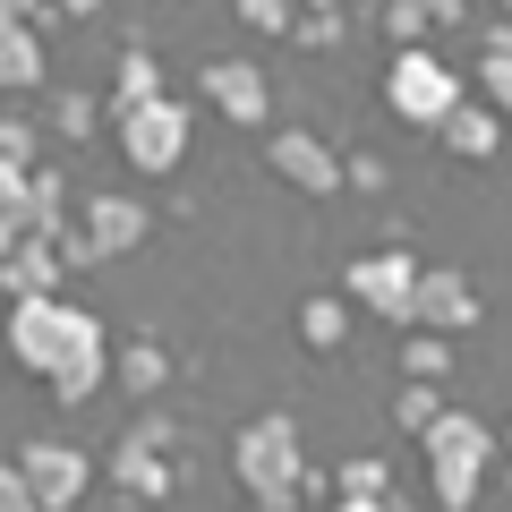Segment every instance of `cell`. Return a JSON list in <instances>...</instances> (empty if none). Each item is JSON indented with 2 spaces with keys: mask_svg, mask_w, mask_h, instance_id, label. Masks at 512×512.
I'll return each instance as SVG.
<instances>
[{
  "mask_svg": "<svg viewBox=\"0 0 512 512\" xmlns=\"http://www.w3.org/2000/svg\"><path fill=\"white\" fill-rule=\"evenodd\" d=\"M18 470H26V487H35L43 512H77V495L94 487V461L77 453V444H60V436H26Z\"/></svg>",
  "mask_w": 512,
  "mask_h": 512,
  "instance_id": "obj_6",
  "label": "cell"
},
{
  "mask_svg": "<svg viewBox=\"0 0 512 512\" xmlns=\"http://www.w3.org/2000/svg\"><path fill=\"white\" fill-rule=\"evenodd\" d=\"M197 86H205V103H214L222 120H239V128H256L265 111H274V77L256 69V60H239V52L231 60H205Z\"/></svg>",
  "mask_w": 512,
  "mask_h": 512,
  "instance_id": "obj_10",
  "label": "cell"
},
{
  "mask_svg": "<svg viewBox=\"0 0 512 512\" xmlns=\"http://www.w3.org/2000/svg\"><path fill=\"white\" fill-rule=\"evenodd\" d=\"M35 86H43V35L0 26V94H35Z\"/></svg>",
  "mask_w": 512,
  "mask_h": 512,
  "instance_id": "obj_17",
  "label": "cell"
},
{
  "mask_svg": "<svg viewBox=\"0 0 512 512\" xmlns=\"http://www.w3.org/2000/svg\"><path fill=\"white\" fill-rule=\"evenodd\" d=\"M325 512H376V495H325Z\"/></svg>",
  "mask_w": 512,
  "mask_h": 512,
  "instance_id": "obj_36",
  "label": "cell"
},
{
  "mask_svg": "<svg viewBox=\"0 0 512 512\" xmlns=\"http://www.w3.org/2000/svg\"><path fill=\"white\" fill-rule=\"evenodd\" d=\"M478 60H512V18H495V26H487V52H478Z\"/></svg>",
  "mask_w": 512,
  "mask_h": 512,
  "instance_id": "obj_34",
  "label": "cell"
},
{
  "mask_svg": "<svg viewBox=\"0 0 512 512\" xmlns=\"http://www.w3.org/2000/svg\"><path fill=\"white\" fill-rule=\"evenodd\" d=\"M376 512H419V504H410V495H393V487H384V495H376Z\"/></svg>",
  "mask_w": 512,
  "mask_h": 512,
  "instance_id": "obj_38",
  "label": "cell"
},
{
  "mask_svg": "<svg viewBox=\"0 0 512 512\" xmlns=\"http://www.w3.org/2000/svg\"><path fill=\"white\" fill-rule=\"evenodd\" d=\"M384 26H393V52H419V43H427V18L410 9V0H393V9H384Z\"/></svg>",
  "mask_w": 512,
  "mask_h": 512,
  "instance_id": "obj_30",
  "label": "cell"
},
{
  "mask_svg": "<svg viewBox=\"0 0 512 512\" xmlns=\"http://www.w3.org/2000/svg\"><path fill=\"white\" fill-rule=\"evenodd\" d=\"M427 478H436V504L444 512H470L478 487H487V470H427Z\"/></svg>",
  "mask_w": 512,
  "mask_h": 512,
  "instance_id": "obj_24",
  "label": "cell"
},
{
  "mask_svg": "<svg viewBox=\"0 0 512 512\" xmlns=\"http://www.w3.org/2000/svg\"><path fill=\"white\" fill-rule=\"evenodd\" d=\"M308 9H342V0H308Z\"/></svg>",
  "mask_w": 512,
  "mask_h": 512,
  "instance_id": "obj_41",
  "label": "cell"
},
{
  "mask_svg": "<svg viewBox=\"0 0 512 512\" xmlns=\"http://www.w3.org/2000/svg\"><path fill=\"white\" fill-rule=\"evenodd\" d=\"M163 376H171L163 342H128L120 350V384H128V393H163Z\"/></svg>",
  "mask_w": 512,
  "mask_h": 512,
  "instance_id": "obj_20",
  "label": "cell"
},
{
  "mask_svg": "<svg viewBox=\"0 0 512 512\" xmlns=\"http://www.w3.org/2000/svg\"><path fill=\"white\" fill-rule=\"evenodd\" d=\"M231 470H239V487L256 495V512H299V504H316V495H333V478H316L308 453H299L291 410H256L231 436Z\"/></svg>",
  "mask_w": 512,
  "mask_h": 512,
  "instance_id": "obj_1",
  "label": "cell"
},
{
  "mask_svg": "<svg viewBox=\"0 0 512 512\" xmlns=\"http://www.w3.org/2000/svg\"><path fill=\"white\" fill-rule=\"evenodd\" d=\"M393 478H384V461H342V478H333V495H384Z\"/></svg>",
  "mask_w": 512,
  "mask_h": 512,
  "instance_id": "obj_28",
  "label": "cell"
},
{
  "mask_svg": "<svg viewBox=\"0 0 512 512\" xmlns=\"http://www.w3.org/2000/svg\"><path fill=\"white\" fill-rule=\"evenodd\" d=\"M410 9H419L427 26H453V18H461V0H410Z\"/></svg>",
  "mask_w": 512,
  "mask_h": 512,
  "instance_id": "obj_35",
  "label": "cell"
},
{
  "mask_svg": "<svg viewBox=\"0 0 512 512\" xmlns=\"http://www.w3.org/2000/svg\"><path fill=\"white\" fill-rule=\"evenodd\" d=\"M111 128H120V154H128V171H180L197 111H188V103H171V94H154V103L120 111Z\"/></svg>",
  "mask_w": 512,
  "mask_h": 512,
  "instance_id": "obj_4",
  "label": "cell"
},
{
  "mask_svg": "<svg viewBox=\"0 0 512 512\" xmlns=\"http://www.w3.org/2000/svg\"><path fill=\"white\" fill-rule=\"evenodd\" d=\"M265 171L291 180L299 197H333V188H342V154H333L316 128H274V137H265Z\"/></svg>",
  "mask_w": 512,
  "mask_h": 512,
  "instance_id": "obj_7",
  "label": "cell"
},
{
  "mask_svg": "<svg viewBox=\"0 0 512 512\" xmlns=\"http://www.w3.org/2000/svg\"><path fill=\"white\" fill-rule=\"evenodd\" d=\"M291 43H308V52H333V43H342V9H299V18H291Z\"/></svg>",
  "mask_w": 512,
  "mask_h": 512,
  "instance_id": "obj_22",
  "label": "cell"
},
{
  "mask_svg": "<svg viewBox=\"0 0 512 512\" xmlns=\"http://www.w3.org/2000/svg\"><path fill=\"white\" fill-rule=\"evenodd\" d=\"M52 128H60V137L77 146V137L94 128V94H60V103H52Z\"/></svg>",
  "mask_w": 512,
  "mask_h": 512,
  "instance_id": "obj_27",
  "label": "cell"
},
{
  "mask_svg": "<svg viewBox=\"0 0 512 512\" xmlns=\"http://www.w3.org/2000/svg\"><path fill=\"white\" fill-rule=\"evenodd\" d=\"M436 137H444L453 154H470V163H487V154L504 146V120H495V111L478 103V94H461V103L444 111V128H436Z\"/></svg>",
  "mask_w": 512,
  "mask_h": 512,
  "instance_id": "obj_14",
  "label": "cell"
},
{
  "mask_svg": "<svg viewBox=\"0 0 512 512\" xmlns=\"http://www.w3.org/2000/svg\"><path fill=\"white\" fill-rule=\"evenodd\" d=\"M444 367H453V350H444V333H427V325H402V376L436 384Z\"/></svg>",
  "mask_w": 512,
  "mask_h": 512,
  "instance_id": "obj_19",
  "label": "cell"
},
{
  "mask_svg": "<svg viewBox=\"0 0 512 512\" xmlns=\"http://www.w3.org/2000/svg\"><path fill=\"white\" fill-rule=\"evenodd\" d=\"M342 291H350V308L384 316V325H410V291H419V256H410V248H367V256H350Z\"/></svg>",
  "mask_w": 512,
  "mask_h": 512,
  "instance_id": "obj_5",
  "label": "cell"
},
{
  "mask_svg": "<svg viewBox=\"0 0 512 512\" xmlns=\"http://www.w3.org/2000/svg\"><path fill=\"white\" fill-rule=\"evenodd\" d=\"M478 103L512 128V60H478Z\"/></svg>",
  "mask_w": 512,
  "mask_h": 512,
  "instance_id": "obj_23",
  "label": "cell"
},
{
  "mask_svg": "<svg viewBox=\"0 0 512 512\" xmlns=\"http://www.w3.org/2000/svg\"><path fill=\"white\" fill-rule=\"evenodd\" d=\"M461 94H470V86L453 77V60H436L427 43L384 60V111H393V120H410V128H444V111H453Z\"/></svg>",
  "mask_w": 512,
  "mask_h": 512,
  "instance_id": "obj_3",
  "label": "cell"
},
{
  "mask_svg": "<svg viewBox=\"0 0 512 512\" xmlns=\"http://www.w3.org/2000/svg\"><path fill=\"white\" fill-rule=\"evenodd\" d=\"M495 444H504V453H512V410H504V427H495Z\"/></svg>",
  "mask_w": 512,
  "mask_h": 512,
  "instance_id": "obj_40",
  "label": "cell"
},
{
  "mask_svg": "<svg viewBox=\"0 0 512 512\" xmlns=\"http://www.w3.org/2000/svg\"><path fill=\"white\" fill-rule=\"evenodd\" d=\"M0 512H43V504H35V487H26V470H18V461H0Z\"/></svg>",
  "mask_w": 512,
  "mask_h": 512,
  "instance_id": "obj_31",
  "label": "cell"
},
{
  "mask_svg": "<svg viewBox=\"0 0 512 512\" xmlns=\"http://www.w3.org/2000/svg\"><path fill=\"white\" fill-rule=\"evenodd\" d=\"M111 478H120V487L137 495V504H163V495L180 487V470H171V461L154 453V444H137V436H120V444H111Z\"/></svg>",
  "mask_w": 512,
  "mask_h": 512,
  "instance_id": "obj_13",
  "label": "cell"
},
{
  "mask_svg": "<svg viewBox=\"0 0 512 512\" xmlns=\"http://www.w3.org/2000/svg\"><path fill=\"white\" fill-rule=\"evenodd\" d=\"M291 0H239V26H248V35H291Z\"/></svg>",
  "mask_w": 512,
  "mask_h": 512,
  "instance_id": "obj_25",
  "label": "cell"
},
{
  "mask_svg": "<svg viewBox=\"0 0 512 512\" xmlns=\"http://www.w3.org/2000/svg\"><path fill=\"white\" fill-rule=\"evenodd\" d=\"M103 376H111V350L103 342H86V350H69V359H60L52 367V376H43V384H52V402H94V393H103Z\"/></svg>",
  "mask_w": 512,
  "mask_h": 512,
  "instance_id": "obj_15",
  "label": "cell"
},
{
  "mask_svg": "<svg viewBox=\"0 0 512 512\" xmlns=\"http://www.w3.org/2000/svg\"><path fill=\"white\" fill-rule=\"evenodd\" d=\"M86 231H94V248H103V256H120V248H137V239L154 231V214H146V197H128V188H103V197L86 205Z\"/></svg>",
  "mask_w": 512,
  "mask_h": 512,
  "instance_id": "obj_12",
  "label": "cell"
},
{
  "mask_svg": "<svg viewBox=\"0 0 512 512\" xmlns=\"http://www.w3.org/2000/svg\"><path fill=\"white\" fill-rule=\"evenodd\" d=\"M436 410H444V402H436V384H419V376H410L402 393H393V427H402V436H419V427L436 419Z\"/></svg>",
  "mask_w": 512,
  "mask_h": 512,
  "instance_id": "obj_21",
  "label": "cell"
},
{
  "mask_svg": "<svg viewBox=\"0 0 512 512\" xmlns=\"http://www.w3.org/2000/svg\"><path fill=\"white\" fill-rule=\"evenodd\" d=\"M299 342H308V350H342V342H350V308H342L333 291L299 299Z\"/></svg>",
  "mask_w": 512,
  "mask_h": 512,
  "instance_id": "obj_18",
  "label": "cell"
},
{
  "mask_svg": "<svg viewBox=\"0 0 512 512\" xmlns=\"http://www.w3.org/2000/svg\"><path fill=\"white\" fill-rule=\"evenodd\" d=\"M60 282H69V265H60L52 239H18L0 256V299H52Z\"/></svg>",
  "mask_w": 512,
  "mask_h": 512,
  "instance_id": "obj_11",
  "label": "cell"
},
{
  "mask_svg": "<svg viewBox=\"0 0 512 512\" xmlns=\"http://www.w3.org/2000/svg\"><path fill=\"white\" fill-rule=\"evenodd\" d=\"M154 94H163V60H154L146 43H128L120 69H111V120H120V111H137V103H154Z\"/></svg>",
  "mask_w": 512,
  "mask_h": 512,
  "instance_id": "obj_16",
  "label": "cell"
},
{
  "mask_svg": "<svg viewBox=\"0 0 512 512\" xmlns=\"http://www.w3.org/2000/svg\"><path fill=\"white\" fill-rule=\"evenodd\" d=\"M60 18H94V9H103V0H52Z\"/></svg>",
  "mask_w": 512,
  "mask_h": 512,
  "instance_id": "obj_37",
  "label": "cell"
},
{
  "mask_svg": "<svg viewBox=\"0 0 512 512\" xmlns=\"http://www.w3.org/2000/svg\"><path fill=\"white\" fill-rule=\"evenodd\" d=\"M0 154L9 163H35V120L26 111H0Z\"/></svg>",
  "mask_w": 512,
  "mask_h": 512,
  "instance_id": "obj_29",
  "label": "cell"
},
{
  "mask_svg": "<svg viewBox=\"0 0 512 512\" xmlns=\"http://www.w3.org/2000/svg\"><path fill=\"white\" fill-rule=\"evenodd\" d=\"M26 171L35 163H9V154H0V214L18 222V205H26Z\"/></svg>",
  "mask_w": 512,
  "mask_h": 512,
  "instance_id": "obj_32",
  "label": "cell"
},
{
  "mask_svg": "<svg viewBox=\"0 0 512 512\" xmlns=\"http://www.w3.org/2000/svg\"><path fill=\"white\" fill-rule=\"evenodd\" d=\"M18 239H26V231H18V222H9V214H0V256H9V248H18Z\"/></svg>",
  "mask_w": 512,
  "mask_h": 512,
  "instance_id": "obj_39",
  "label": "cell"
},
{
  "mask_svg": "<svg viewBox=\"0 0 512 512\" xmlns=\"http://www.w3.org/2000/svg\"><path fill=\"white\" fill-rule=\"evenodd\" d=\"M504 9H512V0H504Z\"/></svg>",
  "mask_w": 512,
  "mask_h": 512,
  "instance_id": "obj_42",
  "label": "cell"
},
{
  "mask_svg": "<svg viewBox=\"0 0 512 512\" xmlns=\"http://www.w3.org/2000/svg\"><path fill=\"white\" fill-rule=\"evenodd\" d=\"M43 18H60L52 0H0V26H35L43 35Z\"/></svg>",
  "mask_w": 512,
  "mask_h": 512,
  "instance_id": "obj_33",
  "label": "cell"
},
{
  "mask_svg": "<svg viewBox=\"0 0 512 512\" xmlns=\"http://www.w3.org/2000/svg\"><path fill=\"white\" fill-rule=\"evenodd\" d=\"M52 248H60V265H69V274L103 256V248H94V231H86V222H60V231H52Z\"/></svg>",
  "mask_w": 512,
  "mask_h": 512,
  "instance_id": "obj_26",
  "label": "cell"
},
{
  "mask_svg": "<svg viewBox=\"0 0 512 512\" xmlns=\"http://www.w3.org/2000/svg\"><path fill=\"white\" fill-rule=\"evenodd\" d=\"M103 342V325H94V308H69V299H9V350H18V367H35V376H52L69 350Z\"/></svg>",
  "mask_w": 512,
  "mask_h": 512,
  "instance_id": "obj_2",
  "label": "cell"
},
{
  "mask_svg": "<svg viewBox=\"0 0 512 512\" xmlns=\"http://www.w3.org/2000/svg\"><path fill=\"white\" fill-rule=\"evenodd\" d=\"M478 282L461 274V265H419V291H410V325L427 333H470L478 325Z\"/></svg>",
  "mask_w": 512,
  "mask_h": 512,
  "instance_id": "obj_8",
  "label": "cell"
},
{
  "mask_svg": "<svg viewBox=\"0 0 512 512\" xmlns=\"http://www.w3.org/2000/svg\"><path fill=\"white\" fill-rule=\"evenodd\" d=\"M419 453H427V470H487V461H495V427L478 419V410L444 402L436 419L419 427Z\"/></svg>",
  "mask_w": 512,
  "mask_h": 512,
  "instance_id": "obj_9",
  "label": "cell"
}]
</instances>
